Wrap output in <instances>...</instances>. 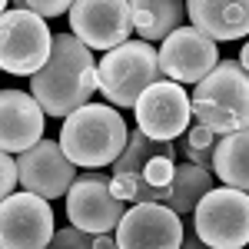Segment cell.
<instances>
[{"label": "cell", "mask_w": 249, "mask_h": 249, "mask_svg": "<svg viewBox=\"0 0 249 249\" xmlns=\"http://www.w3.org/2000/svg\"><path fill=\"white\" fill-rule=\"evenodd\" d=\"M100 90L93 50L83 47L73 34H53V53L37 77H30V93L47 116H73L90 107V96Z\"/></svg>", "instance_id": "6da1fadb"}, {"label": "cell", "mask_w": 249, "mask_h": 249, "mask_svg": "<svg viewBox=\"0 0 249 249\" xmlns=\"http://www.w3.org/2000/svg\"><path fill=\"white\" fill-rule=\"evenodd\" d=\"M176 146L163 143V140H150L143 136L140 126L130 130V143L113 163V193L123 203H170L173 176H176Z\"/></svg>", "instance_id": "7a4b0ae2"}, {"label": "cell", "mask_w": 249, "mask_h": 249, "mask_svg": "<svg viewBox=\"0 0 249 249\" xmlns=\"http://www.w3.org/2000/svg\"><path fill=\"white\" fill-rule=\"evenodd\" d=\"M126 143H130V130L110 103H90L73 116H67L60 126L63 153L70 156L73 166L83 170L113 166L126 150Z\"/></svg>", "instance_id": "3957f363"}, {"label": "cell", "mask_w": 249, "mask_h": 249, "mask_svg": "<svg viewBox=\"0 0 249 249\" xmlns=\"http://www.w3.org/2000/svg\"><path fill=\"white\" fill-rule=\"evenodd\" d=\"M193 120L216 136L249 130V70L219 60L216 70L193 90Z\"/></svg>", "instance_id": "277c9868"}, {"label": "cell", "mask_w": 249, "mask_h": 249, "mask_svg": "<svg viewBox=\"0 0 249 249\" xmlns=\"http://www.w3.org/2000/svg\"><path fill=\"white\" fill-rule=\"evenodd\" d=\"M96 80H100V93L107 96V103H113L116 110H136L143 93L156 83H163L166 77L160 70V50L153 43L130 40L96 63Z\"/></svg>", "instance_id": "5b68a950"}, {"label": "cell", "mask_w": 249, "mask_h": 249, "mask_svg": "<svg viewBox=\"0 0 249 249\" xmlns=\"http://www.w3.org/2000/svg\"><path fill=\"white\" fill-rule=\"evenodd\" d=\"M53 53V34L30 10H3L0 17V67L14 77H37Z\"/></svg>", "instance_id": "8992f818"}, {"label": "cell", "mask_w": 249, "mask_h": 249, "mask_svg": "<svg viewBox=\"0 0 249 249\" xmlns=\"http://www.w3.org/2000/svg\"><path fill=\"white\" fill-rule=\"evenodd\" d=\"M193 230L210 249L249 246V193L216 186L193 213Z\"/></svg>", "instance_id": "52a82bcc"}, {"label": "cell", "mask_w": 249, "mask_h": 249, "mask_svg": "<svg viewBox=\"0 0 249 249\" xmlns=\"http://www.w3.org/2000/svg\"><path fill=\"white\" fill-rule=\"evenodd\" d=\"M130 210V203H123L113 193V176L110 173H80L77 183L67 193V219L70 226L83 232H113L123 216Z\"/></svg>", "instance_id": "ba28073f"}, {"label": "cell", "mask_w": 249, "mask_h": 249, "mask_svg": "<svg viewBox=\"0 0 249 249\" xmlns=\"http://www.w3.org/2000/svg\"><path fill=\"white\" fill-rule=\"evenodd\" d=\"M73 37L90 50H116L133 34V0H77L70 10Z\"/></svg>", "instance_id": "9c48e42d"}, {"label": "cell", "mask_w": 249, "mask_h": 249, "mask_svg": "<svg viewBox=\"0 0 249 249\" xmlns=\"http://www.w3.org/2000/svg\"><path fill=\"white\" fill-rule=\"evenodd\" d=\"M57 236L50 199L14 193L0 203V249H47Z\"/></svg>", "instance_id": "30bf717a"}, {"label": "cell", "mask_w": 249, "mask_h": 249, "mask_svg": "<svg viewBox=\"0 0 249 249\" xmlns=\"http://www.w3.org/2000/svg\"><path fill=\"white\" fill-rule=\"evenodd\" d=\"M133 113L143 136L173 143L193 126V100L179 83L163 80V83H156L143 93V100L136 103Z\"/></svg>", "instance_id": "8fae6325"}, {"label": "cell", "mask_w": 249, "mask_h": 249, "mask_svg": "<svg viewBox=\"0 0 249 249\" xmlns=\"http://www.w3.org/2000/svg\"><path fill=\"white\" fill-rule=\"evenodd\" d=\"M186 223L170 206L160 203H136L126 210L123 223L116 226L120 249H179Z\"/></svg>", "instance_id": "7c38bea8"}, {"label": "cell", "mask_w": 249, "mask_h": 249, "mask_svg": "<svg viewBox=\"0 0 249 249\" xmlns=\"http://www.w3.org/2000/svg\"><path fill=\"white\" fill-rule=\"evenodd\" d=\"M219 63V50L210 37H203L196 27L176 30L170 40L160 43V70L163 77L179 87H196L210 77Z\"/></svg>", "instance_id": "4fadbf2b"}, {"label": "cell", "mask_w": 249, "mask_h": 249, "mask_svg": "<svg viewBox=\"0 0 249 249\" xmlns=\"http://www.w3.org/2000/svg\"><path fill=\"white\" fill-rule=\"evenodd\" d=\"M17 170H20L23 193H34V196H43V199L67 196L70 186L77 183V166L63 153L60 140H40L34 150L20 153Z\"/></svg>", "instance_id": "5bb4252c"}, {"label": "cell", "mask_w": 249, "mask_h": 249, "mask_svg": "<svg viewBox=\"0 0 249 249\" xmlns=\"http://www.w3.org/2000/svg\"><path fill=\"white\" fill-rule=\"evenodd\" d=\"M43 107L34 93L3 90L0 93V150L3 153H27L43 140Z\"/></svg>", "instance_id": "9a60e30c"}, {"label": "cell", "mask_w": 249, "mask_h": 249, "mask_svg": "<svg viewBox=\"0 0 249 249\" xmlns=\"http://www.w3.org/2000/svg\"><path fill=\"white\" fill-rule=\"evenodd\" d=\"M186 17L213 43L249 37V0H190Z\"/></svg>", "instance_id": "2e32d148"}, {"label": "cell", "mask_w": 249, "mask_h": 249, "mask_svg": "<svg viewBox=\"0 0 249 249\" xmlns=\"http://www.w3.org/2000/svg\"><path fill=\"white\" fill-rule=\"evenodd\" d=\"M186 3L179 0H133V30L143 43H163L186 27Z\"/></svg>", "instance_id": "e0dca14e"}, {"label": "cell", "mask_w": 249, "mask_h": 249, "mask_svg": "<svg viewBox=\"0 0 249 249\" xmlns=\"http://www.w3.org/2000/svg\"><path fill=\"white\" fill-rule=\"evenodd\" d=\"M213 176L219 179V186L249 193V130L219 136L216 160H213Z\"/></svg>", "instance_id": "ac0fdd59"}, {"label": "cell", "mask_w": 249, "mask_h": 249, "mask_svg": "<svg viewBox=\"0 0 249 249\" xmlns=\"http://www.w3.org/2000/svg\"><path fill=\"white\" fill-rule=\"evenodd\" d=\"M216 190V176L193 163H179L176 166V176H173V190H170V206L176 216H190L196 213V206L203 203L206 193Z\"/></svg>", "instance_id": "d6986e66"}, {"label": "cell", "mask_w": 249, "mask_h": 249, "mask_svg": "<svg viewBox=\"0 0 249 249\" xmlns=\"http://www.w3.org/2000/svg\"><path fill=\"white\" fill-rule=\"evenodd\" d=\"M176 143V153L183 156L186 163L193 166H199V170L213 173V160H216V143H219V136L210 133L206 126H199V123H193L186 133L179 136V140H173Z\"/></svg>", "instance_id": "ffe728a7"}, {"label": "cell", "mask_w": 249, "mask_h": 249, "mask_svg": "<svg viewBox=\"0 0 249 249\" xmlns=\"http://www.w3.org/2000/svg\"><path fill=\"white\" fill-rule=\"evenodd\" d=\"M50 249H96L93 232H83V230H77V226H63V230H57Z\"/></svg>", "instance_id": "44dd1931"}, {"label": "cell", "mask_w": 249, "mask_h": 249, "mask_svg": "<svg viewBox=\"0 0 249 249\" xmlns=\"http://www.w3.org/2000/svg\"><path fill=\"white\" fill-rule=\"evenodd\" d=\"M14 7L30 10V14H37L40 20L43 17H60V14H70V10H73L70 0H20V3H14Z\"/></svg>", "instance_id": "7402d4cb"}, {"label": "cell", "mask_w": 249, "mask_h": 249, "mask_svg": "<svg viewBox=\"0 0 249 249\" xmlns=\"http://www.w3.org/2000/svg\"><path fill=\"white\" fill-rule=\"evenodd\" d=\"M0 176H3V183H0V193L3 196H14V186L20 183V170H17V160L10 153L0 156Z\"/></svg>", "instance_id": "603a6c76"}, {"label": "cell", "mask_w": 249, "mask_h": 249, "mask_svg": "<svg viewBox=\"0 0 249 249\" xmlns=\"http://www.w3.org/2000/svg\"><path fill=\"white\" fill-rule=\"evenodd\" d=\"M179 249H210L199 236H196V230H193V223H186V232H183V246Z\"/></svg>", "instance_id": "cb8c5ba5"}, {"label": "cell", "mask_w": 249, "mask_h": 249, "mask_svg": "<svg viewBox=\"0 0 249 249\" xmlns=\"http://www.w3.org/2000/svg\"><path fill=\"white\" fill-rule=\"evenodd\" d=\"M239 67H243V70H249V43L239 50Z\"/></svg>", "instance_id": "d4e9b609"}, {"label": "cell", "mask_w": 249, "mask_h": 249, "mask_svg": "<svg viewBox=\"0 0 249 249\" xmlns=\"http://www.w3.org/2000/svg\"><path fill=\"white\" fill-rule=\"evenodd\" d=\"M47 249H50V246H47Z\"/></svg>", "instance_id": "484cf974"}]
</instances>
